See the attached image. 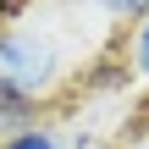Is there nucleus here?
Instances as JSON below:
<instances>
[{"instance_id": "nucleus-2", "label": "nucleus", "mask_w": 149, "mask_h": 149, "mask_svg": "<svg viewBox=\"0 0 149 149\" xmlns=\"http://www.w3.org/2000/svg\"><path fill=\"white\" fill-rule=\"evenodd\" d=\"M127 61H133V72L149 83V6H138V17H133V33H127Z\"/></svg>"}, {"instance_id": "nucleus-3", "label": "nucleus", "mask_w": 149, "mask_h": 149, "mask_svg": "<svg viewBox=\"0 0 149 149\" xmlns=\"http://www.w3.org/2000/svg\"><path fill=\"white\" fill-rule=\"evenodd\" d=\"M0 149H66V144H61L50 127H39V122H33V127H22V133H6Z\"/></svg>"}, {"instance_id": "nucleus-1", "label": "nucleus", "mask_w": 149, "mask_h": 149, "mask_svg": "<svg viewBox=\"0 0 149 149\" xmlns=\"http://www.w3.org/2000/svg\"><path fill=\"white\" fill-rule=\"evenodd\" d=\"M55 6H0V138L39 122V105H50L66 77V33L55 28Z\"/></svg>"}]
</instances>
